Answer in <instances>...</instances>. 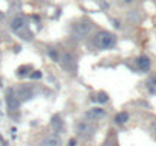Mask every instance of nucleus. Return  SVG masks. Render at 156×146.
<instances>
[{"mask_svg":"<svg viewBox=\"0 0 156 146\" xmlns=\"http://www.w3.org/2000/svg\"><path fill=\"white\" fill-rule=\"evenodd\" d=\"M95 101H99L100 103H106V102H108V95L102 91V93H99V96H97V99H95Z\"/></svg>","mask_w":156,"mask_h":146,"instance_id":"4468645a","label":"nucleus"},{"mask_svg":"<svg viewBox=\"0 0 156 146\" xmlns=\"http://www.w3.org/2000/svg\"><path fill=\"white\" fill-rule=\"evenodd\" d=\"M103 116H105V110H102V108H93V110H89V111L87 113V117L91 119V120L102 119Z\"/></svg>","mask_w":156,"mask_h":146,"instance_id":"1a4fd4ad","label":"nucleus"},{"mask_svg":"<svg viewBox=\"0 0 156 146\" xmlns=\"http://www.w3.org/2000/svg\"><path fill=\"white\" fill-rule=\"evenodd\" d=\"M62 145V140L59 136L56 134H52V136H47L46 138H43L41 142V146H61Z\"/></svg>","mask_w":156,"mask_h":146,"instance_id":"39448f33","label":"nucleus"},{"mask_svg":"<svg viewBox=\"0 0 156 146\" xmlns=\"http://www.w3.org/2000/svg\"><path fill=\"white\" fill-rule=\"evenodd\" d=\"M132 2H133V0H126V3H132Z\"/></svg>","mask_w":156,"mask_h":146,"instance_id":"a211bd4d","label":"nucleus"},{"mask_svg":"<svg viewBox=\"0 0 156 146\" xmlns=\"http://www.w3.org/2000/svg\"><path fill=\"white\" fill-rule=\"evenodd\" d=\"M136 64H138V67L142 72H147L148 69H150V60H148V56H146V55H142V56H139L138 60H136Z\"/></svg>","mask_w":156,"mask_h":146,"instance_id":"9d476101","label":"nucleus"},{"mask_svg":"<svg viewBox=\"0 0 156 146\" xmlns=\"http://www.w3.org/2000/svg\"><path fill=\"white\" fill-rule=\"evenodd\" d=\"M27 70H30V67H21V69H18V76H24Z\"/></svg>","mask_w":156,"mask_h":146,"instance_id":"dca6fc26","label":"nucleus"},{"mask_svg":"<svg viewBox=\"0 0 156 146\" xmlns=\"http://www.w3.org/2000/svg\"><path fill=\"white\" fill-rule=\"evenodd\" d=\"M11 27H12V31H14V32L21 34L23 31H26V20H24L23 17L12 18V21H11Z\"/></svg>","mask_w":156,"mask_h":146,"instance_id":"20e7f679","label":"nucleus"},{"mask_svg":"<svg viewBox=\"0 0 156 146\" xmlns=\"http://www.w3.org/2000/svg\"><path fill=\"white\" fill-rule=\"evenodd\" d=\"M94 126L91 123H87V122H82L77 125V134L82 136V137H91L94 134Z\"/></svg>","mask_w":156,"mask_h":146,"instance_id":"7ed1b4c3","label":"nucleus"},{"mask_svg":"<svg viewBox=\"0 0 156 146\" xmlns=\"http://www.w3.org/2000/svg\"><path fill=\"white\" fill-rule=\"evenodd\" d=\"M6 105H8V108L11 111H15L18 110V107H20V101H18V97L12 95H8L6 96Z\"/></svg>","mask_w":156,"mask_h":146,"instance_id":"6e6552de","label":"nucleus"},{"mask_svg":"<svg viewBox=\"0 0 156 146\" xmlns=\"http://www.w3.org/2000/svg\"><path fill=\"white\" fill-rule=\"evenodd\" d=\"M147 87H148V91H150L152 95H156V78H152V79L148 81Z\"/></svg>","mask_w":156,"mask_h":146,"instance_id":"ddd939ff","label":"nucleus"},{"mask_svg":"<svg viewBox=\"0 0 156 146\" xmlns=\"http://www.w3.org/2000/svg\"><path fill=\"white\" fill-rule=\"evenodd\" d=\"M91 29H93V25L89 21H80L77 25H74V27H73V37H74V40L85 38L91 32Z\"/></svg>","mask_w":156,"mask_h":146,"instance_id":"f03ea898","label":"nucleus"},{"mask_svg":"<svg viewBox=\"0 0 156 146\" xmlns=\"http://www.w3.org/2000/svg\"><path fill=\"white\" fill-rule=\"evenodd\" d=\"M50 126H52V129L55 132H62V129H64V120L59 116H53L52 122H50Z\"/></svg>","mask_w":156,"mask_h":146,"instance_id":"423d86ee","label":"nucleus"},{"mask_svg":"<svg viewBox=\"0 0 156 146\" xmlns=\"http://www.w3.org/2000/svg\"><path fill=\"white\" fill-rule=\"evenodd\" d=\"M115 41H117L115 35L111 34V32H108V31L99 32V34L95 35V38H94V44L99 47V49H102V50L112 49L114 46H115Z\"/></svg>","mask_w":156,"mask_h":146,"instance_id":"f257e3e1","label":"nucleus"},{"mask_svg":"<svg viewBox=\"0 0 156 146\" xmlns=\"http://www.w3.org/2000/svg\"><path fill=\"white\" fill-rule=\"evenodd\" d=\"M62 66L65 67L67 70H74V66H76V62H74V56L73 55H70V53H65L64 56H62Z\"/></svg>","mask_w":156,"mask_h":146,"instance_id":"0eeeda50","label":"nucleus"},{"mask_svg":"<svg viewBox=\"0 0 156 146\" xmlns=\"http://www.w3.org/2000/svg\"><path fill=\"white\" fill-rule=\"evenodd\" d=\"M129 120V114L127 113H118L117 116H115V123H118V125H123V123H126V122Z\"/></svg>","mask_w":156,"mask_h":146,"instance_id":"f8f14e48","label":"nucleus"},{"mask_svg":"<svg viewBox=\"0 0 156 146\" xmlns=\"http://www.w3.org/2000/svg\"><path fill=\"white\" fill-rule=\"evenodd\" d=\"M68 146H76V140H70V142H68Z\"/></svg>","mask_w":156,"mask_h":146,"instance_id":"f3484780","label":"nucleus"},{"mask_svg":"<svg viewBox=\"0 0 156 146\" xmlns=\"http://www.w3.org/2000/svg\"><path fill=\"white\" fill-rule=\"evenodd\" d=\"M32 96H34L32 90L27 88V87H21V88L18 90V101H20V99H21V101H29Z\"/></svg>","mask_w":156,"mask_h":146,"instance_id":"9b49d317","label":"nucleus"},{"mask_svg":"<svg viewBox=\"0 0 156 146\" xmlns=\"http://www.w3.org/2000/svg\"><path fill=\"white\" fill-rule=\"evenodd\" d=\"M41 76H43V75H41V72H38V70H35V72L30 73V78H32V79H40Z\"/></svg>","mask_w":156,"mask_h":146,"instance_id":"2eb2a0df","label":"nucleus"}]
</instances>
